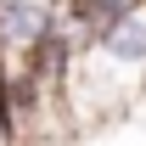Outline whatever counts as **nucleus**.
<instances>
[{
	"label": "nucleus",
	"mask_w": 146,
	"mask_h": 146,
	"mask_svg": "<svg viewBox=\"0 0 146 146\" xmlns=\"http://www.w3.org/2000/svg\"><path fill=\"white\" fill-rule=\"evenodd\" d=\"M51 39V0H0V56H34Z\"/></svg>",
	"instance_id": "1"
},
{
	"label": "nucleus",
	"mask_w": 146,
	"mask_h": 146,
	"mask_svg": "<svg viewBox=\"0 0 146 146\" xmlns=\"http://www.w3.org/2000/svg\"><path fill=\"white\" fill-rule=\"evenodd\" d=\"M96 51L107 56V62H118V68H135V73H146V0H135L124 17H118L107 34L96 39Z\"/></svg>",
	"instance_id": "2"
}]
</instances>
